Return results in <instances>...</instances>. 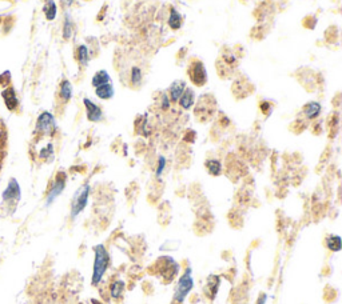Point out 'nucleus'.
Listing matches in <instances>:
<instances>
[{
  "label": "nucleus",
  "mask_w": 342,
  "mask_h": 304,
  "mask_svg": "<svg viewBox=\"0 0 342 304\" xmlns=\"http://www.w3.org/2000/svg\"><path fill=\"white\" fill-rule=\"evenodd\" d=\"M110 264V255L107 252L104 244H97L94 247V267L91 283L93 286H98L102 281L107 268Z\"/></svg>",
  "instance_id": "obj_1"
},
{
  "label": "nucleus",
  "mask_w": 342,
  "mask_h": 304,
  "mask_svg": "<svg viewBox=\"0 0 342 304\" xmlns=\"http://www.w3.org/2000/svg\"><path fill=\"white\" fill-rule=\"evenodd\" d=\"M39 157L46 161H50L54 159V147H52L51 143H48L46 147L40 150V152H39Z\"/></svg>",
  "instance_id": "obj_23"
},
{
  "label": "nucleus",
  "mask_w": 342,
  "mask_h": 304,
  "mask_svg": "<svg viewBox=\"0 0 342 304\" xmlns=\"http://www.w3.org/2000/svg\"><path fill=\"white\" fill-rule=\"evenodd\" d=\"M110 82H112L111 76H110V75H108V72H107V71H104V69H102V71H98L97 74L94 75V78H93L94 88L99 87V86H102V84L110 83Z\"/></svg>",
  "instance_id": "obj_16"
},
{
  "label": "nucleus",
  "mask_w": 342,
  "mask_h": 304,
  "mask_svg": "<svg viewBox=\"0 0 342 304\" xmlns=\"http://www.w3.org/2000/svg\"><path fill=\"white\" fill-rule=\"evenodd\" d=\"M63 3H65L66 5H71L74 3V0H63Z\"/></svg>",
  "instance_id": "obj_28"
},
{
  "label": "nucleus",
  "mask_w": 342,
  "mask_h": 304,
  "mask_svg": "<svg viewBox=\"0 0 342 304\" xmlns=\"http://www.w3.org/2000/svg\"><path fill=\"white\" fill-rule=\"evenodd\" d=\"M186 90V83L182 82V80H176L174 83L171 84L170 87V99L172 101H178L179 97L182 96V93Z\"/></svg>",
  "instance_id": "obj_12"
},
{
  "label": "nucleus",
  "mask_w": 342,
  "mask_h": 304,
  "mask_svg": "<svg viewBox=\"0 0 342 304\" xmlns=\"http://www.w3.org/2000/svg\"><path fill=\"white\" fill-rule=\"evenodd\" d=\"M206 168H207L208 174H211L214 176L221 175V172H222V164L217 159H208L206 161Z\"/></svg>",
  "instance_id": "obj_18"
},
{
  "label": "nucleus",
  "mask_w": 342,
  "mask_h": 304,
  "mask_svg": "<svg viewBox=\"0 0 342 304\" xmlns=\"http://www.w3.org/2000/svg\"><path fill=\"white\" fill-rule=\"evenodd\" d=\"M190 79L195 86H204L207 80V72L202 61H195L189 71Z\"/></svg>",
  "instance_id": "obj_7"
},
{
  "label": "nucleus",
  "mask_w": 342,
  "mask_h": 304,
  "mask_svg": "<svg viewBox=\"0 0 342 304\" xmlns=\"http://www.w3.org/2000/svg\"><path fill=\"white\" fill-rule=\"evenodd\" d=\"M194 99H195L194 91H193L191 88H186L178 101H179V104L183 107L185 110H189V108H191L193 104H194Z\"/></svg>",
  "instance_id": "obj_11"
},
{
  "label": "nucleus",
  "mask_w": 342,
  "mask_h": 304,
  "mask_svg": "<svg viewBox=\"0 0 342 304\" xmlns=\"http://www.w3.org/2000/svg\"><path fill=\"white\" fill-rule=\"evenodd\" d=\"M162 108L163 110H167L169 108V106H170V100H169V96L167 95H163V99H162Z\"/></svg>",
  "instance_id": "obj_27"
},
{
  "label": "nucleus",
  "mask_w": 342,
  "mask_h": 304,
  "mask_svg": "<svg viewBox=\"0 0 342 304\" xmlns=\"http://www.w3.org/2000/svg\"><path fill=\"white\" fill-rule=\"evenodd\" d=\"M125 281L122 280H116L114 281L111 284V288H110V292H111V296L114 298V299H118V298H120L122 296V294H123V291H125Z\"/></svg>",
  "instance_id": "obj_22"
},
{
  "label": "nucleus",
  "mask_w": 342,
  "mask_h": 304,
  "mask_svg": "<svg viewBox=\"0 0 342 304\" xmlns=\"http://www.w3.org/2000/svg\"><path fill=\"white\" fill-rule=\"evenodd\" d=\"M319 112H321V104L318 101H310L304 108V114L308 119H315L319 115Z\"/></svg>",
  "instance_id": "obj_14"
},
{
  "label": "nucleus",
  "mask_w": 342,
  "mask_h": 304,
  "mask_svg": "<svg viewBox=\"0 0 342 304\" xmlns=\"http://www.w3.org/2000/svg\"><path fill=\"white\" fill-rule=\"evenodd\" d=\"M131 83L134 86H139L142 83V71L138 67H133L131 69Z\"/></svg>",
  "instance_id": "obj_24"
},
{
  "label": "nucleus",
  "mask_w": 342,
  "mask_h": 304,
  "mask_svg": "<svg viewBox=\"0 0 342 304\" xmlns=\"http://www.w3.org/2000/svg\"><path fill=\"white\" fill-rule=\"evenodd\" d=\"M95 93H97V96L99 97V99H102V100L111 99V97L114 96V93H115V90H114L112 82L102 84V86H99V87L95 88Z\"/></svg>",
  "instance_id": "obj_10"
},
{
  "label": "nucleus",
  "mask_w": 342,
  "mask_h": 304,
  "mask_svg": "<svg viewBox=\"0 0 342 304\" xmlns=\"http://www.w3.org/2000/svg\"><path fill=\"white\" fill-rule=\"evenodd\" d=\"M22 196V191H20V185H19L18 180L9 179L8 184L5 187L4 192H3V203L5 204V210H9V213H12L15 211V208L18 206L19 200Z\"/></svg>",
  "instance_id": "obj_3"
},
{
  "label": "nucleus",
  "mask_w": 342,
  "mask_h": 304,
  "mask_svg": "<svg viewBox=\"0 0 342 304\" xmlns=\"http://www.w3.org/2000/svg\"><path fill=\"white\" fill-rule=\"evenodd\" d=\"M326 247H328L330 251H333V252L341 251V247H342L341 238H340L338 235L329 236L328 239H326Z\"/></svg>",
  "instance_id": "obj_21"
},
{
  "label": "nucleus",
  "mask_w": 342,
  "mask_h": 304,
  "mask_svg": "<svg viewBox=\"0 0 342 304\" xmlns=\"http://www.w3.org/2000/svg\"><path fill=\"white\" fill-rule=\"evenodd\" d=\"M59 95L60 99L65 101V103H67V101L72 97V84H71V82L67 80V79L62 80V83H60Z\"/></svg>",
  "instance_id": "obj_13"
},
{
  "label": "nucleus",
  "mask_w": 342,
  "mask_h": 304,
  "mask_svg": "<svg viewBox=\"0 0 342 304\" xmlns=\"http://www.w3.org/2000/svg\"><path fill=\"white\" fill-rule=\"evenodd\" d=\"M43 12H44V16L48 22H52L55 20L56 14H58V7H56V3L54 0H47L46 4L43 7Z\"/></svg>",
  "instance_id": "obj_15"
},
{
  "label": "nucleus",
  "mask_w": 342,
  "mask_h": 304,
  "mask_svg": "<svg viewBox=\"0 0 342 304\" xmlns=\"http://www.w3.org/2000/svg\"><path fill=\"white\" fill-rule=\"evenodd\" d=\"M83 104L86 107V112H87V119L93 123H98L103 119V111L101 107L95 104L93 100L90 99H84Z\"/></svg>",
  "instance_id": "obj_8"
},
{
  "label": "nucleus",
  "mask_w": 342,
  "mask_h": 304,
  "mask_svg": "<svg viewBox=\"0 0 342 304\" xmlns=\"http://www.w3.org/2000/svg\"><path fill=\"white\" fill-rule=\"evenodd\" d=\"M193 287H194L193 272H191V268H186V271L182 274V276L176 283L175 291H174V302L182 303L186 299V296L190 294V291L193 290Z\"/></svg>",
  "instance_id": "obj_2"
},
{
  "label": "nucleus",
  "mask_w": 342,
  "mask_h": 304,
  "mask_svg": "<svg viewBox=\"0 0 342 304\" xmlns=\"http://www.w3.org/2000/svg\"><path fill=\"white\" fill-rule=\"evenodd\" d=\"M88 196H90V185L88 184H83L75 192L72 202H71V217L72 219H75L86 208Z\"/></svg>",
  "instance_id": "obj_4"
},
{
  "label": "nucleus",
  "mask_w": 342,
  "mask_h": 304,
  "mask_svg": "<svg viewBox=\"0 0 342 304\" xmlns=\"http://www.w3.org/2000/svg\"><path fill=\"white\" fill-rule=\"evenodd\" d=\"M169 26L172 30H179L182 27V16L175 8H171L170 18H169Z\"/></svg>",
  "instance_id": "obj_19"
},
{
  "label": "nucleus",
  "mask_w": 342,
  "mask_h": 304,
  "mask_svg": "<svg viewBox=\"0 0 342 304\" xmlns=\"http://www.w3.org/2000/svg\"><path fill=\"white\" fill-rule=\"evenodd\" d=\"M165 167H166V159H165L163 156H159V159H158V167H157L158 178H161L163 170H165Z\"/></svg>",
  "instance_id": "obj_25"
},
{
  "label": "nucleus",
  "mask_w": 342,
  "mask_h": 304,
  "mask_svg": "<svg viewBox=\"0 0 342 304\" xmlns=\"http://www.w3.org/2000/svg\"><path fill=\"white\" fill-rule=\"evenodd\" d=\"M266 302H268V295L266 294H261L258 299H257V304H266Z\"/></svg>",
  "instance_id": "obj_26"
},
{
  "label": "nucleus",
  "mask_w": 342,
  "mask_h": 304,
  "mask_svg": "<svg viewBox=\"0 0 342 304\" xmlns=\"http://www.w3.org/2000/svg\"><path fill=\"white\" fill-rule=\"evenodd\" d=\"M1 97H3V100H4V104L5 107H7V110L15 111L18 108L19 99L14 87H7L5 90H3Z\"/></svg>",
  "instance_id": "obj_9"
},
{
  "label": "nucleus",
  "mask_w": 342,
  "mask_h": 304,
  "mask_svg": "<svg viewBox=\"0 0 342 304\" xmlns=\"http://www.w3.org/2000/svg\"><path fill=\"white\" fill-rule=\"evenodd\" d=\"M56 131V120L51 112L44 111L36 120V132L40 135H54Z\"/></svg>",
  "instance_id": "obj_5"
},
{
  "label": "nucleus",
  "mask_w": 342,
  "mask_h": 304,
  "mask_svg": "<svg viewBox=\"0 0 342 304\" xmlns=\"http://www.w3.org/2000/svg\"><path fill=\"white\" fill-rule=\"evenodd\" d=\"M66 182H67V175H66L63 171H59V172L56 174L55 180H54V183H52L51 188L48 189V194H47L46 199L47 206L52 204V203L56 200V198L65 191Z\"/></svg>",
  "instance_id": "obj_6"
},
{
  "label": "nucleus",
  "mask_w": 342,
  "mask_h": 304,
  "mask_svg": "<svg viewBox=\"0 0 342 304\" xmlns=\"http://www.w3.org/2000/svg\"><path fill=\"white\" fill-rule=\"evenodd\" d=\"M76 58H78V61L80 63V65H87L88 61H90V52H88V48L84 44H80L76 50Z\"/></svg>",
  "instance_id": "obj_20"
},
{
  "label": "nucleus",
  "mask_w": 342,
  "mask_h": 304,
  "mask_svg": "<svg viewBox=\"0 0 342 304\" xmlns=\"http://www.w3.org/2000/svg\"><path fill=\"white\" fill-rule=\"evenodd\" d=\"M72 33H74V23H72V19L69 16V14L67 12L65 16V23H63V39L69 40Z\"/></svg>",
  "instance_id": "obj_17"
}]
</instances>
